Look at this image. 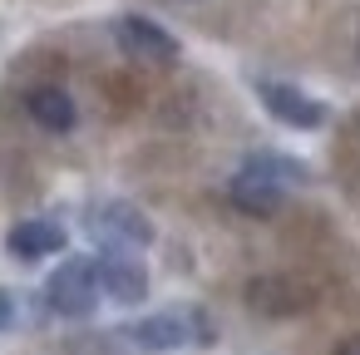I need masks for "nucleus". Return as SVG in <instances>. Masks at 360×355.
<instances>
[{
  "label": "nucleus",
  "instance_id": "obj_3",
  "mask_svg": "<svg viewBox=\"0 0 360 355\" xmlns=\"http://www.w3.org/2000/svg\"><path fill=\"white\" fill-rule=\"evenodd\" d=\"M252 89L262 94L266 114H271L276 124H286V129L316 134V129H326V119H330V109H326L321 99H311L306 89H296V84H281V79H257Z\"/></svg>",
  "mask_w": 360,
  "mask_h": 355
},
{
  "label": "nucleus",
  "instance_id": "obj_1",
  "mask_svg": "<svg viewBox=\"0 0 360 355\" xmlns=\"http://www.w3.org/2000/svg\"><path fill=\"white\" fill-rule=\"evenodd\" d=\"M134 345L143 350H183V345H207L217 335V325L207 321V311L198 306H178V311H158V316H143L124 330Z\"/></svg>",
  "mask_w": 360,
  "mask_h": 355
},
{
  "label": "nucleus",
  "instance_id": "obj_13",
  "mask_svg": "<svg viewBox=\"0 0 360 355\" xmlns=\"http://www.w3.org/2000/svg\"><path fill=\"white\" fill-rule=\"evenodd\" d=\"M335 355H360V335H350V340H340V345H335Z\"/></svg>",
  "mask_w": 360,
  "mask_h": 355
},
{
  "label": "nucleus",
  "instance_id": "obj_12",
  "mask_svg": "<svg viewBox=\"0 0 360 355\" xmlns=\"http://www.w3.org/2000/svg\"><path fill=\"white\" fill-rule=\"evenodd\" d=\"M15 325H20V296L0 286V330H15Z\"/></svg>",
  "mask_w": 360,
  "mask_h": 355
},
{
  "label": "nucleus",
  "instance_id": "obj_9",
  "mask_svg": "<svg viewBox=\"0 0 360 355\" xmlns=\"http://www.w3.org/2000/svg\"><path fill=\"white\" fill-rule=\"evenodd\" d=\"M247 301H252V311H262V316H296V311L311 306V291L296 286L291 276H257V281L247 286Z\"/></svg>",
  "mask_w": 360,
  "mask_h": 355
},
{
  "label": "nucleus",
  "instance_id": "obj_4",
  "mask_svg": "<svg viewBox=\"0 0 360 355\" xmlns=\"http://www.w3.org/2000/svg\"><path fill=\"white\" fill-rule=\"evenodd\" d=\"M89 232L109 247V252H134L153 242V222L134 207V202H99L89 212Z\"/></svg>",
  "mask_w": 360,
  "mask_h": 355
},
{
  "label": "nucleus",
  "instance_id": "obj_14",
  "mask_svg": "<svg viewBox=\"0 0 360 355\" xmlns=\"http://www.w3.org/2000/svg\"><path fill=\"white\" fill-rule=\"evenodd\" d=\"M355 60H360V45H355Z\"/></svg>",
  "mask_w": 360,
  "mask_h": 355
},
{
  "label": "nucleus",
  "instance_id": "obj_8",
  "mask_svg": "<svg viewBox=\"0 0 360 355\" xmlns=\"http://www.w3.org/2000/svg\"><path fill=\"white\" fill-rule=\"evenodd\" d=\"M227 198H232V207L247 212V217H271V212H281L286 188H276L271 178H262V173H252V168H237V178L227 183Z\"/></svg>",
  "mask_w": 360,
  "mask_h": 355
},
{
  "label": "nucleus",
  "instance_id": "obj_11",
  "mask_svg": "<svg viewBox=\"0 0 360 355\" xmlns=\"http://www.w3.org/2000/svg\"><path fill=\"white\" fill-rule=\"evenodd\" d=\"M242 168H252V173H262V178H271L276 188H296V183H311V168L306 163H296V158H281V153H252Z\"/></svg>",
  "mask_w": 360,
  "mask_h": 355
},
{
  "label": "nucleus",
  "instance_id": "obj_6",
  "mask_svg": "<svg viewBox=\"0 0 360 355\" xmlns=\"http://www.w3.org/2000/svg\"><path fill=\"white\" fill-rule=\"evenodd\" d=\"M94 271H99V291L114 296L119 306H139L148 296V271L134 252H104L94 262Z\"/></svg>",
  "mask_w": 360,
  "mask_h": 355
},
{
  "label": "nucleus",
  "instance_id": "obj_5",
  "mask_svg": "<svg viewBox=\"0 0 360 355\" xmlns=\"http://www.w3.org/2000/svg\"><path fill=\"white\" fill-rule=\"evenodd\" d=\"M114 40H119L124 55L148 60V65H173L178 60V40L158 20H148V15H119L114 20Z\"/></svg>",
  "mask_w": 360,
  "mask_h": 355
},
{
  "label": "nucleus",
  "instance_id": "obj_2",
  "mask_svg": "<svg viewBox=\"0 0 360 355\" xmlns=\"http://www.w3.org/2000/svg\"><path fill=\"white\" fill-rule=\"evenodd\" d=\"M45 301L50 311L60 316H89L99 306V271H94V257H65L50 281H45Z\"/></svg>",
  "mask_w": 360,
  "mask_h": 355
},
{
  "label": "nucleus",
  "instance_id": "obj_7",
  "mask_svg": "<svg viewBox=\"0 0 360 355\" xmlns=\"http://www.w3.org/2000/svg\"><path fill=\"white\" fill-rule=\"evenodd\" d=\"M6 252L20 257V262H45V257L65 252V227H60V222H45V217L15 222V227L6 232Z\"/></svg>",
  "mask_w": 360,
  "mask_h": 355
},
{
  "label": "nucleus",
  "instance_id": "obj_10",
  "mask_svg": "<svg viewBox=\"0 0 360 355\" xmlns=\"http://www.w3.org/2000/svg\"><path fill=\"white\" fill-rule=\"evenodd\" d=\"M25 109H30V119H35L40 129H50V134H70V129L79 124V109H75V99H70L60 84H40V89H30Z\"/></svg>",
  "mask_w": 360,
  "mask_h": 355
}]
</instances>
